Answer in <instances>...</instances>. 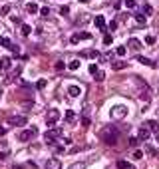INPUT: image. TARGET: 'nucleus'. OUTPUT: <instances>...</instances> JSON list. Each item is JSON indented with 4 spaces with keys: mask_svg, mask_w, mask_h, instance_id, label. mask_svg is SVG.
<instances>
[{
    "mask_svg": "<svg viewBox=\"0 0 159 169\" xmlns=\"http://www.w3.org/2000/svg\"><path fill=\"white\" fill-rule=\"evenodd\" d=\"M100 137H102V141L105 145H115L117 139H119V127H115V125H105L102 131H100Z\"/></svg>",
    "mask_w": 159,
    "mask_h": 169,
    "instance_id": "obj_1",
    "label": "nucleus"
},
{
    "mask_svg": "<svg viewBox=\"0 0 159 169\" xmlns=\"http://www.w3.org/2000/svg\"><path fill=\"white\" fill-rule=\"evenodd\" d=\"M60 137H62V129H60V127H52V129H48L44 133V139L48 143H54L56 139H60Z\"/></svg>",
    "mask_w": 159,
    "mask_h": 169,
    "instance_id": "obj_2",
    "label": "nucleus"
},
{
    "mask_svg": "<svg viewBox=\"0 0 159 169\" xmlns=\"http://www.w3.org/2000/svg\"><path fill=\"white\" fill-rule=\"evenodd\" d=\"M109 115H112V119H123L125 115H127V108L125 105H114Z\"/></svg>",
    "mask_w": 159,
    "mask_h": 169,
    "instance_id": "obj_3",
    "label": "nucleus"
},
{
    "mask_svg": "<svg viewBox=\"0 0 159 169\" xmlns=\"http://www.w3.org/2000/svg\"><path fill=\"white\" fill-rule=\"evenodd\" d=\"M36 135H38V129H36V127H30V129L20 131V133H18V139H20V141H30V139H34Z\"/></svg>",
    "mask_w": 159,
    "mask_h": 169,
    "instance_id": "obj_4",
    "label": "nucleus"
},
{
    "mask_svg": "<svg viewBox=\"0 0 159 169\" xmlns=\"http://www.w3.org/2000/svg\"><path fill=\"white\" fill-rule=\"evenodd\" d=\"M28 124V117L26 115H10L6 125H26Z\"/></svg>",
    "mask_w": 159,
    "mask_h": 169,
    "instance_id": "obj_5",
    "label": "nucleus"
},
{
    "mask_svg": "<svg viewBox=\"0 0 159 169\" xmlns=\"http://www.w3.org/2000/svg\"><path fill=\"white\" fill-rule=\"evenodd\" d=\"M80 40H91V34L86 32V30H82V32H76L72 38H70V42H72V44H78Z\"/></svg>",
    "mask_w": 159,
    "mask_h": 169,
    "instance_id": "obj_6",
    "label": "nucleus"
},
{
    "mask_svg": "<svg viewBox=\"0 0 159 169\" xmlns=\"http://www.w3.org/2000/svg\"><path fill=\"white\" fill-rule=\"evenodd\" d=\"M58 119H60V112H58V110H48V113H46V124L56 125Z\"/></svg>",
    "mask_w": 159,
    "mask_h": 169,
    "instance_id": "obj_7",
    "label": "nucleus"
},
{
    "mask_svg": "<svg viewBox=\"0 0 159 169\" xmlns=\"http://www.w3.org/2000/svg\"><path fill=\"white\" fill-rule=\"evenodd\" d=\"M149 135H151V131H149V127L145 124L141 125L139 129H137V137L141 139V141H145V139H149Z\"/></svg>",
    "mask_w": 159,
    "mask_h": 169,
    "instance_id": "obj_8",
    "label": "nucleus"
},
{
    "mask_svg": "<svg viewBox=\"0 0 159 169\" xmlns=\"http://www.w3.org/2000/svg\"><path fill=\"white\" fill-rule=\"evenodd\" d=\"M127 46H129L131 50H137V52H139V50L143 48V44H141V40H139V38H129V42H127Z\"/></svg>",
    "mask_w": 159,
    "mask_h": 169,
    "instance_id": "obj_9",
    "label": "nucleus"
},
{
    "mask_svg": "<svg viewBox=\"0 0 159 169\" xmlns=\"http://www.w3.org/2000/svg\"><path fill=\"white\" fill-rule=\"evenodd\" d=\"M46 169H62V163H60V159H48L46 161Z\"/></svg>",
    "mask_w": 159,
    "mask_h": 169,
    "instance_id": "obj_10",
    "label": "nucleus"
},
{
    "mask_svg": "<svg viewBox=\"0 0 159 169\" xmlns=\"http://www.w3.org/2000/svg\"><path fill=\"white\" fill-rule=\"evenodd\" d=\"M4 46H6V48L10 50V52H12V54H14V56H20V48H18V46H16V44H12L10 40H6V42H4Z\"/></svg>",
    "mask_w": 159,
    "mask_h": 169,
    "instance_id": "obj_11",
    "label": "nucleus"
},
{
    "mask_svg": "<svg viewBox=\"0 0 159 169\" xmlns=\"http://www.w3.org/2000/svg\"><path fill=\"white\" fill-rule=\"evenodd\" d=\"M80 94H82V88H80V86H70L68 88V96L70 98H78Z\"/></svg>",
    "mask_w": 159,
    "mask_h": 169,
    "instance_id": "obj_12",
    "label": "nucleus"
},
{
    "mask_svg": "<svg viewBox=\"0 0 159 169\" xmlns=\"http://www.w3.org/2000/svg\"><path fill=\"white\" fill-rule=\"evenodd\" d=\"M38 10H40V6H38L36 2H28V4H26V12H28V14H38Z\"/></svg>",
    "mask_w": 159,
    "mask_h": 169,
    "instance_id": "obj_13",
    "label": "nucleus"
},
{
    "mask_svg": "<svg viewBox=\"0 0 159 169\" xmlns=\"http://www.w3.org/2000/svg\"><path fill=\"white\" fill-rule=\"evenodd\" d=\"M145 125L149 127V131H151V133H157V131H159V124L155 122V119H149V122H145Z\"/></svg>",
    "mask_w": 159,
    "mask_h": 169,
    "instance_id": "obj_14",
    "label": "nucleus"
},
{
    "mask_svg": "<svg viewBox=\"0 0 159 169\" xmlns=\"http://www.w3.org/2000/svg\"><path fill=\"white\" fill-rule=\"evenodd\" d=\"M137 62H141L143 66H149V68H155V62H151L149 58H145V56H137Z\"/></svg>",
    "mask_w": 159,
    "mask_h": 169,
    "instance_id": "obj_15",
    "label": "nucleus"
},
{
    "mask_svg": "<svg viewBox=\"0 0 159 169\" xmlns=\"http://www.w3.org/2000/svg\"><path fill=\"white\" fill-rule=\"evenodd\" d=\"M10 68V58H0V72Z\"/></svg>",
    "mask_w": 159,
    "mask_h": 169,
    "instance_id": "obj_16",
    "label": "nucleus"
},
{
    "mask_svg": "<svg viewBox=\"0 0 159 169\" xmlns=\"http://www.w3.org/2000/svg\"><path fill=\"white\" fill-rule=\"evenodd\" d=\"M93 24L103 30V28H105V18H103V16H96V18H93Z\"/></svg>",
    "mask_w": 159,
    "mask_h": 169,
    "instance_id": "obj_17",
    "label": "nucleus"
},
{
    "mask_svg": "<svg viewBox=\"0 0 159 169\" xmlns=\"http://www.w3.org/2000/svg\"><path fill=\"white\" fill-rule=\"evenodd\" d=\"M117 169H135V167H133L129 161H123V159H119V161H117Z\"/></svg>",
    "mask_w": 159,
    "mask_h": 169,
    "instance_id": "obj_18",
    "label": "nucleus"
},
{
    "mask_svg": "<svg viewBox=\"0 0 159 169\" xmlns=\"http://www.w3.org/2000/svg\"><path fill=\"white\" fill-rule=\"evenodd\" d=\"M30 32H32V28H30L28 24H22V26H20V34H22L24 38H26V36H30Z\"/></svg>",
    "mask_w": 159,
    "mask_h": 169,
    "instance_id": "obj_19",
    "label": "nucleus"
},
{
    "mask_svg": "<svg viewBox=\"0 0 159 169\" xmlns=\"http://www.w3.org/2000/svg\"><path fill=\"white\" fill-rule=\"evenodd\" d=\"M66 122H68V124H74V122H76V113L72 112V110L66 112Z\"/></svg>",
    "mask_w": 159,
    "mask_h": 169,
    "instance_id": "obj_20",
    "label": "nucleus"
},
{
    "mask_svg": "<svg viewBox=\"0 0 159 169\" xmlns=\"http://www.w3.org/2000/svg\"><path fill=\"white\" fill-rule=\"evenodd\" d=\"M133 18H135V22L141 24V26L145 24V14H139V12H137V14H133Z\"/></svg>",
    "mask_w": 159,
    "mask_h": 169,
    "instance_id": "obj_21",
    "label": "nucleus"
},
{
    "mask_svg": "<svg viewBox=\"0 0 159 169\" xmlns=\"http://www.w3.org/2000/svg\"><path fill=\"white\" fill-rule=\"evenodd\" d=\"M68 169H86V163H84V161H76V163H72Z\"/></svg>",
    "mask_w": 159,
    "mask_h": 169,
    "instance_id": "obj_22",
    "label": "nucleus"
},
{
    "mask_svg": "<svg viewBox=\"0 0 159 169\" xmlns=\"http://www.w3.org/2000/svg\"><path fill=\"white\" fill-rule=\"evenodd\" d=\"M115 54H117V56H121V58H123L125 54H127V48H125V46H119V48H115Z\"/></svg>",
    "mask_w": 159,
    "mask_h": 169,
    "instance_id": "obj_23",
    "label": "nucleus"
},
{
    "mask_svg": "<svg viewBox=\"0 0 159 169\" xmlns=\"http://www.w3.org/2000/svg\"><path fill=\"white\" fill-rule=\"evenodd\" d=\"M20 72H22V66H16V68H14V70L10 72V76H8V78H16V76L20 74Z\"/></svg>",
    "mask_w": 159,
    "mask_h": 169,
    "instance_id": "obj_24",
    "label": "nucleus"
},
{
    "mask_svg": "<svg viewBox=\"0 0 159 169\" xmlns=\"http://www.w3.org/2000/svg\"><path fill=\"white\" fill-rule=\"evenodd\" d=\"M127 68V62H114V70H123Z\"/></svg>",
    "mask_w": 159,
    "mask_h": 169,
    "instance_id": "obj_25",
    "label": "nucleus"
},
{
    "mask_svg": "<svg viewBox=\"0 0 159 169\" xmlns=\"http://www.w3.org/2000/svg\"><path fill=\"white\" fill-rule=\"evenodd\" d=\"M112 42H114V38H112V34H103V44H105V46H109V44H112Z\"/></svg>",
    "mask_w": 159,
    "mask_h": 169,
    "instance_id": "obj_26",
    "label": "nucleus"
},
{
    "mask_svg": "<svg viewBox=\"0 0 159 169\" xmlns=\"http://www.w3.org/2000/svg\"><path fill=\"white\" fill-rule=\"evenodd\" d=\"M68 68H70V70H78V68H80V60H72V62L68 64Z\"/></svg>",
    "mask_w": 159,
    "mask_h": 169,
    "instance_id": "obj_27",
    "label": "nucleus"
},
{
    "mask_svg": "<svg viewBox=\"0 0 159 169\" xmlns=\"http://www.w3.org/2000/svg\"><path fill=\"white\" fill-rule=\"evenodd\" d=\"M8 12H10V6H8V4H4V6H0V16H6Z\"/></svg>",
    "mask_w": 159,
    "mask_h": 169,
    "instance_id": "obj_28",
    "label": "nucleus"
},
{
    "mask_svg": "<svg viewBox=\"0 0 159 169\" xmlns=\"http://www.w3.org/2000/svg\"><path fill=\"white\" fill-rule=\"evenodd\" d=\"M147 153H149V155H153V157H157V155H159L157 149H155L153 145H147Z\"/></svg>",
    "mask_w": 159,
    "mask_h": 169,
    "instance_id": "obj_29",
    "label": "nucleus"
},
{
    "mask_svg": "<svg viewBox=\"0 0 159 169\" xmlns=\"http://www.w3.org/2000/svg\"><path fill=\"white\" fill-rule=\"evenodd\" d=\"M38 14H42V16H50V8H48V6H42V8L38 10Z\"/></svg>",
    "mask_w": 159,
    "mask_h": 169,
    "instance_id": "obj_30",
    "label": "nucleus"
},
{
    "mask_svg": "<svg viewBox=\"0 0 159 169\" xmlns=\"http://www.w3.org/2000/svg\"><path fill=\"white\" fill-rule=\"evenodd\" d=\"M82 125H84V127H88V125H90V117H88V112L84 113V117H82Z\"/></svg>",
    "mask_w": 159,
    "mask_h": 169,
    "instance_id": "obj_31",
    "label": "nucleus"
},
{
    "mask_svg": "<svg viewBox=\"0 0 159 169\" xmlns=\"http://www.w3.org/2000/svg\"><path fill=\"white\" fill-rule=\"evenodd\" d=\"M139 141H141L139 137H129V147H135L137 143H139Z\"/></svg>",
    "mask_w": 159,
    "mask_h": 169,
    "instance_id": "obj_32",
    "label": "nucleus"
},
{
    "mask_svg": "<svg viewBox=\"0 0 159 169\" xmlns=\"http://www.w3.org/2000/svg\"><path fill=\"white\" fill-rule=\"evenodd\" d=\"M131 157H133V159H141V157H143V151H141V149H135Z\"/></svg>",
    "mask_w": 159,
    "mask_h": 169,
    "instance_id": "obj_33",
    "label": "nucleus"
},
{
    "mask_svg": "<svg viewBox=\"0 0 159 169\" xmlns=\"http://www.w3.org/2000/svg\"><path fill=\"white\" fill-rule=\"evenodd\" d=\"M54 68H56L58 72H62V70L66 68V64H64V62H56V64H54Z\"/></svg>",
    "mask_w": 159,
    "mask_h": 169,
    "instance_id": "obj_34",
    "label": "nucleus"
},
{
    "mask_svg": "<svg viewBox=\"0 0 159 169\" xmlns=\"http://www.w3.org/2000/svg\"><path fill=\"white\" fill-rule=\"evenodd\" d=\"M143 12H145V14H153V8H151V4H145V6H143Z\"/></svg>",
    "mask_w": 159,
    "mask_h": 169,
    "instance_id": "obj_35",
    "label": "nucleus"
},
{
    "mask_svg": "<svg viewBox=\"0 0 159 169\" xmlns=\"http://www.w3.org/2000/svg\"><path fill=\"white\" fill-rule=\"evenodd\" d=\"M145 44H149V46H151V44H155V36H151V34H149L147 38H145Z\"/></svg>",
    "mask_w": 159,
    "mask_h": 169,
    "instance_id": "obj_36",
    "label": "nucleus"
},
{
    "mask_svg": "<svg viewBox=\"0 0 159 169\" xmlns=\"http://www.w3.org/2000/svg\"><path fill=\"white\" fill-rule=\"evenodd\" d=\"M103 78H105V74H103V72H100V70H98V72H96V80H98V82H102Z\"/></svg>",
    "mask_w": 159,
    "mask_h": 169,
    "instance_id": "obj_37",
    "label": "nucleus"
},
{
    "mask_svg": "<svg viewBox=\"0 0 159 169\" xmlns=\"http://www.w3.org/2000/svg\"><path fill=\"white\" fill-rule=\"evenodd\" d=\"M88 56H90V58H100V52H98V50H90Z\"/></svg>",
    "mask_w": 159,
    "mask_h": 169,
    "instance_id": "obj_38",
    "label": "nucleus"
},
{
    "mask_svg": "<svg viewBox=\"0 0 159 169\" xmlns=\"http://www.w3.org/2000/svg\"><path fill=\"white\" fill-rule=\"evenodd\" d=\"M60 14H62V16H68V14H70V8H68V6H62Z\"/></svg>",
    "mask_w": 159,
    "mask_h": 169,
    "instance_id": "obj_39",
    "label": "nucleus"
},
{
    "mask_svg": "<svg viewBox=\"0 0 159 169\" xmlns=\"http://www.w3.org/2000/svg\"><path fill=\"white\" fill-rule=\"evenodd\" d=\"M88 72H90V74H96V72H98V66H96V64H90Z\"/></svg>",
    "mask_w": 159,
    "mask_h": 169,
    "instance_id": "obj_40",
    "label": "nucleus"
},
{
    "mask_svg": "<svg viewBox=\"0 0 159 169\" xmlns=\"http://www.w3.org/2000/svg\"><path fill=\"white\" fill-rule=\"evenodd\" d=\"M125 6H127V8H133V6H135V0H125Z\"/></svg>",
    "mask_w": 159,
    "mask_h": 169,
    "instance_id": "obj_41",
    "label": "nucleus"
},
{
    "mask_svg": "<svg viewBox=\"0 0 159 169\" xmlns=\"http://www.w3.org/2000/svg\"><path fill=\"white\" fill-rule=\"evenodd\" d=\"M115 28H117V18H115V20H112V22H109V30H115Z\"/></svg>",
    "mask_w": 159,
    "mask_h": 169,
    "instance_id": "obj_42",
    "label": "nucleus"
},
{
    "mask_svg": "<svg viewBox=\"0 0 159 169\" xmlns=\"http://www.w3.org/2000/svg\"><path fill=\"white\" fill-rule=\"evenodd\" d=\"M36 86H38V90H42V88H46V80H40V82H38Z\"/></svg>",
    "mask_w": 159,
    "mask_h": 169,
    "instance_id": "obj_43",
    "label": "nucleus"
},
{
    "mask_svg": "<svg viewBox=\"0 0 159 169\" xmlns=\"http://www.w3.org/2000/svg\"><path fill=\"white\" fill-rule=\"evenodd\" d=\"M6 131H8V127H6V125H0V135H4Z\"/></svg>",
    "mask_w": 159,
    "mask_h": 169,
    "instance_id": "obj_44",
    "label": "nucleus"
},
{
    "mask_svg": "<svg viewBox=\"0 0 159 169\" xmlns=\"http://www.w3.org/2000/svg\"><path fill=\"white\" fill-rule=\"evenodd\" d=\"M112 58H114V54H112V52H107V54H103V60H112Z\"/></svg>",
    "mask_w": 159,
    "mask_h": 169,
    "instance_id": "obj_45",
    "label": "nucleus"
},
{
    "mask_svg": "<svg viewBox=\"0 0 159 169\" xmlns=\"http://www.w3.org/2000/svg\"><path fill=\"white\" fill-rule=\"evenodd\" d=\"M6 157H8V153H6V151H2V153H0V161H4Z\"/></svg>",
    "mask_w": 159,
    "mask_h": 169,
    "instance_id": "obj_46",
    "label": "nucleus"
},
{
    "mask_svg": "<svg viewBox=\"0 0 159 169\" xmlns=\"http://www.w3.org/2000/svg\"><path fill=\"white\" fill-rule=\"evenodd\" d=\"M4 42H6V38H4V36H0V46H4Z\"/></svg>",
    "mask_w": 159,
    "mask_h": 169,
    "instance_id": "obj_47",
    "label": "nucleus"
},
{
    "mask_svg": "<svg viewBox=\"0 0 159 169\" xmlns=\"http://www.w3.org/2000/svg\"><path fill=\"white\" fill-rule=\"evenodd\" d=\"M155 139H157V141H159V131H157V133H155Z\"/></svg>",
    "mask_w": 159,
    "mask_h": 169,
    "instance_id": "obj_48",
    "label": "nucleus"
}]
</instances>
